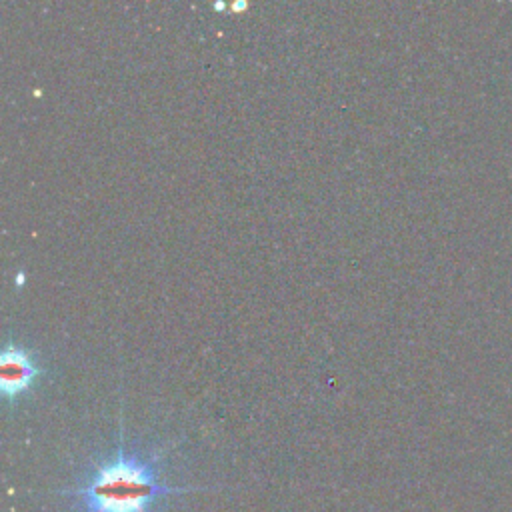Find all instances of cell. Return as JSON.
Wrapping results in <instances>:
<instances>
[{
    "label": "cell",
    "mask_w": 512,
    "mask_h": 512,
    "mask_svg": "<svg viewBox=\"0 0 512 512\" xmlns=\"http://www.w3.org/2000/svg\"><path fill=\"white\" fill-rule=\"evenodd\" d=\"M160 456H148L120 444L114 454L98 460L62 496L72 498L80 512H152L166 496L206 490L166 484L160 476Z\"/></svg>",
    "instance_id": "1"
},
{
    "label": "cell",
    "mask_w": 512,
    "mask_h": 512,
    "mask_svg": "<svg viewBox=\"0 0 512 512\" xmlns=\"http://www.w3.org/2000/svg\"><path fill=\"white\" fill-rule=\"evenodd\" d=\"M40 364L36 356L20 344L6 342L0 354V388L8 402H16L24 396L40 376Z\"/></svg>",
    "instance_id": "2"
}]
</instances>
